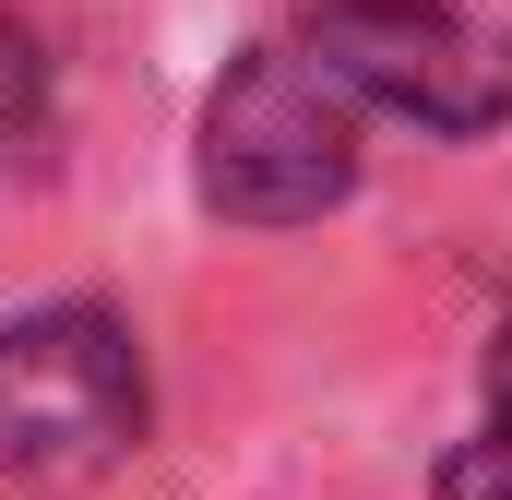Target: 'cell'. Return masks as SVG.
Returning a JSON list of instances; mask_svg holds the SVG:
<instances>
[{
	"instance_id": "3957f363",
	"label": "cell",
	"mask_w": 512,
	"mask_h": 500,
	"mask_svg": "<svg viewBox=\"0 0 512 500\" xmlns=\"http://www.w3.org/2000/svg\"><path fill=\"white\" fill-rule=\"evenodd\" d=\"M310 48L358 108H393L417 131H501L512 120V36L453 0H322Z\"/></svg>"
},
{
	"instance_id": "7a4b0ae2",
	"label": "cell",
	"mask_w": 512,
	"mask_h": 500,
	"mask_svg": "<svg viewBox=\"0 0 512 500\" xmlns=\"http://www.w3.org/2000/svg\"><path fill=\"white\" fill-rule=\"evenodd\" d=\"M143 441V346L108 310L60 298L0 322V477L12 489H96Z\"/></svg>"
},
{
	"instance_id": "277c9868",
	"label": "cell",
	"mask_w": 512,
	"mask_h": 500,
	"mask_svg": "<svg viewBox=\"0 0 512 500\" xmlns=\"http://www.w3.org/2000/svg\"><path fill=\"white\" fill-rule=\"evenodd\" d=\"M36 120H48V48H36V24L0 12V167L36 143Z\"/></svg>"
},
{
	"instance_id": "6da1fadb",
	"label": "cell",
	"mask_w": 512,
	"mask_h": 500,
	"mask_svg": "<svg viewBox=\"0 0 512 500\" xmlns=\"http://www.w3.org/2000/svg\"><path fill=\"white\" fill-rule=\"evenodd\" d=\"M191 179L227 227H310L358 191V96L334 84V60L310 36L298 48H239L203 96Z\"/></svg>"
},
{
	"instance_id": "5b68a950",
	"label": "cell",
	"mask_w": 512,
	"mask_h": 500,
	"mask_svg": "<svg viewBox=\"0 0 512 500\" xmlns=\"http://www.w3.org/2000/svg\"><path fill=\"white\" fill-rule=\"evenodd\" d=\"M441 500H512V417H489L477 441L441 453Z\"/></svg>"
},
{
	"instance_id": "8992f818",
	"label": "cell",
	"mask_w": 512,
	"mask_h": 500,
	"mask_svg": "<svg viewBox=\"0 0 512 500\" xmlns=\"http://www.w3.org/2000/svg\"><path fill=\"white\" fill-rule=\"evenodd\" d=\"M489 417H512V322L489 334Z\"/></svg>"
}]
</instances>
